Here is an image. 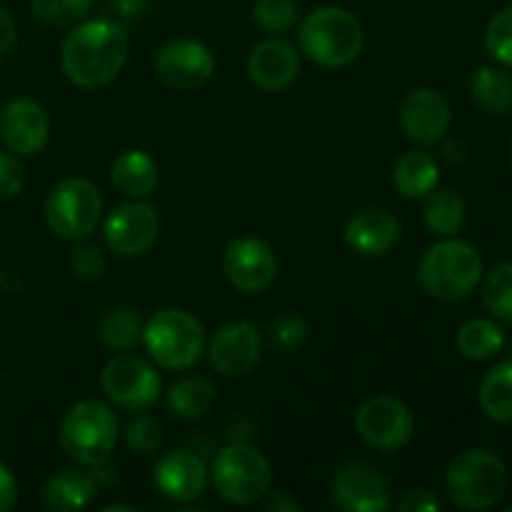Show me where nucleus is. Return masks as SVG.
Wrapping results in <instances>:
<instances>
[{
	"mask_svg": "<svg viewBox=\"0 0 512 512\" xmlns=\"http://www.w3.org/2000/svg\"><path fill=\"white\" fill-rule=\"evenodd\" d=\"M470 95L475 105L490 115H505L512 110V75L505 68L483 65L470 75Z\"/></svg>",
	"mask_w": 512,
	"mask_h": 512,
	"instance_id": "obj_26",
	"label": "nucleus"
},
{
	"mask_svg": "<svg viewBox=\"0 0 512 512\" xmlns=\"http://www.w3.org/2000/svg\"><path fill=\"white\" fill-rule=\"evenodd\" d=\"M510 163H512V150H510Z\"/></svg>",
	"mask_w": 512,
	"mask_h": 512,
	"instance_id": "obj_45",
	"label": "nucleus"
},
{
	"mask_svg": "<svg viewBox=\"0 0 512 512\" xmlns=\"http://www.w3.org/2000/svg\"><path fill=\"white\" fill-rule=\"evenodd\" d=\"M110 180L128 198H148L158 188L160 170L145 150H123L110 165Z\"/></svg>",
	"mask_w": 512,
	"mask_h": 512,
	"instance_id": "obj_22",
	"label": "nucleus"
},
{
	"mask_svg": "<svg viewBox=\"0 0 512 512\" xmlns=\"http://www.w3.org/2000/svg\"><path fill=\"white\" fill-rule=\"evenodd\" d=\"M120 438V420L103 400H80L60 423V445L65 455L85 468L108 463Z\"/></svg>",
	"mask_w": 512,
	"mask_h": 512,
	"instance_id": "obj_6",
	"label": "nucleus"
},
{
	"mask_svg": "<svg viewBox=\"0 0 512 512\" xmlns=\"http://www.w3.org/2000/svg\"><path fill=\"white\" fill-rule=\"evenodd\" d=\"M398 123L405 138L420 148L438 145L448 135L453 110L448 98L435 88H413L398 105Z\"/></svg>",
	"mask_w": 512,
	"mask_h": 512,
	"instance_id": "obj_13",
	"label": "nucleus"
},
{
	"mask_svg": "<svg viewBox=\"0 0 512 512\" xmlns=\"http://www.w3.org/2000/svg\"><path fill=\"white\" fill-rule=\"evenodd\" d=\"M245 68H248V78L255 88L265 90V93H278L298 78L300 55L288 40L268 38L250 50Z\"/></svg>",
	"mask_w": 512,
	"mask_h": 512,
	"instance_id": "obj_19",
	"label": "nucleus"
},
{
	"mask_svg": "<svg viewBox=\"0 0 512 512\" xmlns=\"http://www.w3.org/2000/svg\"><path fill=\"white\" fill-rule=\"evenodd\" d=\"M343 240L363 258H380L400 243V220L383 208H363L348 218Z\"/></svg>",
	"mask_w": 512,
	"mask_h": 512,
	"instance_id": "obj_20",
	"label": "nucleus"
},
{
	"mask_svg": "<svg viewBox=\"0 0 512 512\" xmlns=\"http://www.w3.org/2000/svg\"><path fill=\"white\" fill-rule=\"evenodd\" d=\"M330 498L345 512H385L393 505L388 480L375 465L348 463L333 475Z\"/></svg>",
	"mask_w": 512,
	"mask_h": 512,
	"instance_id": "obj_15",
	"label": "nucleus"
},
{
	"mask_svg": "<svg viewBox=\"0 0 512 512\" xmlns=\"http://www.w3.org/2000/svg\"><path fill=\"white\" fill-rule=\"evenodd\" d=\"M510 485L508 465L485 448H470L455 455L445 473V488L455 508L468 512L493 510Z\"/></svg>",
	"mask_w": 512,
	"mask_h": 512,
	"instance_id": "obj_5",
	"label": "nucleus"
},
{
	"mask_svg": "<svg viewBox=\"0 0 512 512\" xmlns=\"http://www.w3.org/2000/svg\"><path fill=\"white\" fill-rule=\"evenodd\" d=\"M440 183V168L425 150H408L393 168V185L403 198L423 200Z\"/></svg>",
	"mask_w": 512,
	"mask_h": 512,
	"instance_id": "obj_23",
	"label": "nucleus"
},
{
	"mask_svg": "<svg viewBox=\"0 0 512 512\" xmlns=\"http://www.w3.org/2000/svg\"><path fill=\"white\" fill-rule=\"evenodd\" d=\"M103 218L100 190L85 178H65L53 185L45 200V223L63 240H88Z\"/></svg>",
	"mask_w": 512,
	"mask_h": 512,
	"instance_id": "obj_8",
	"label": "nucleus"
},
{
	"mask_svg": "<svg viewBox=\"0 0 512 512\" xmlns=\"http://www.w3.org/2000/svg\"><path fill=\"white\" fill-rule=\"evenodd\" d=\"M68 263H70V270H73L75 278L88 280V283H90V280L103 278L105 268H108V260H105L103 248H98V245L83 243V240H78V245L70 250Z\"/></svg>",
	"mask_w": 512,
	"mask_h": 512,
	"instance_id": "obj_36",
	"label": "nucleus"
},
{
	"mask_svg": "<svg viewBox=\"0 0 512 512\" xmlns=\"http://www.w3.org/2000/svg\"><path fill=\"white\" fill-rule=\"evenodd\" d=\"M253 20L265 33H288L298 23V3L295 0H255Z\"/></svg>",
	"mask_w": 512,
	"mask_h": 512,
	"instance_id": "obj_31",
	"label": "nucleus"
},
{
	"mask_svg": "<svg viewBox=\"0 0 512 512\" xmlns=\"http://www.w3.org/2000/svg\"><path fill=\"white\" fill-rule=\"evenodd\" d=\"M153 68L168 88L195 90L213 78L215 58L200 40L175 38L155 53Z\"/></svg>",
	"mask_w": 512,
	"mask_h": 512,
	"instance_id": "obj_14",
	"label": "nucleus"
},
{
	"mask_svg": "<svg viewBox=\"0 0 512 512\" xmlns=\"http://www.w3.org/2000/svg\"><path fill=\"white\" fill-rule=\"evenodd\" d=\"M123 435H125V445L138 455L155 453V450L163 445V428H160L158 420L150 418V415L145 413L135 415V418L128 423V428H125Z\"/></svg>",
	"mask_w": 512,
	"mask_h": 512,
	"instance_id": "obj_35",
	"label": "nucleus"
},
{
	"mask_svg": "<svg viewBox=\"0 0 512 512\" xmlns=\"http://www.w3.org/2000/svg\"><path fill=\"white\" fill-rule=\"evenodd\" d=\"M143 338V320L135 308L118 305V308L105 310L103 318L98 320V340L108 350L115 353H128Z\"/></svg>",
	"mask_w": 512,
	"mask_h": 512,
	"instance_id": "obj_27",
	"label": "nucleus"
},
{
	"mask_svg": "<svg viewBox=\"0 0 512 512\" xmlns=\"http://www.w3.org/2000/svg\"><path fill=\"white\" fill-rule=\"evenodd\" d=\"M485 48L490 58L505 68H512V5H505L490 18L485 28Z\"/></svg>",
	"mask_w": 512,
	"mask_h": 512,
	"instance_id": "obj_33",
	"label": "nucleus"
},
{
	"mask_svg": "<svg viewBox=\"0 0 512 512\" xmlns=\"http://www.w3.org/2000/svg\"><path fill=\"white\" fill-rule=\"evenodd\" d=\"M105 512H115V510H133V508H130V505H108V508H103Z\"/></svg>",
	"mask_w": 512,
	"mask_h": 512,
	"instance_id": "obj_43",
	"label": "nucleus"
},
{
	"mask_svg": "<svg viewBox=\"0 0 512 512\" xmlns=\"http://www.w3.org/2000/svg\"><path fill=\"white\" fill-rule=\"evenodd\" d=\"M215 400H218V390L203 375L180 378L178 383L170 385L168 395H165V405L180 420L205 418L213 410Z\"/></svg>",
	"mask_w": 512,
	"mask_h": 512,
	"instance_id": "obj_24",
	"label": "nucleus"
},
{
	"mask_svg": "<svg viewBox=\"0 0 512 512\" xmlns=\"http://www.w3.org/2000/svg\"><path fill=\"white\" fill-rule=\"evenodd\" d=\"M128 30L110 18L83 20L75 25L60 48V68L78 88H103L113 83L128 60Z\"/></svg>",
	"mask_w": 512,
	"mask_h": 512,
	"instance_id": "obj_1",
	"label": "nucleus"
},
{
	"mask_svg": "<svg viewBox=\"0 0 512 512\" xmlns=\"http://www.w3.org/2000/svg\"><path fill=\"white\" fill-rule=\"evenodd\" d=\"M25 170L18 155L0 153V200H10L23 190Z\"/></svg>",
	"mask_w": 512,
	"mask_h": 512,
	"instance_id": "obj_37",
	"label": "nucleus"
},
{
	"mask_svg": "<svg viewBox=\"0 0 512 512\" xmlns=\"http://www.w3.org/2000/svg\"><path fill=\"white\" fill-rule=\"evenodd\" d=\"M98 495V478L85 470H60L43 485L40 500L53 512H73L88 508Z\"/></svg>",
	"mask_w": 512,
	"mask_h": 512,
	"instance_id": "obj_21",
	"label": "nucleus"
},
{
	"mask_svg": "<svg viewBox=\"0 0 512 512\" xmlns=\"http://www.w3.org/2000/svg\"><path fill=\"white\" fill-rule=\"evenodd\" d=\"M143 345L148 358L170 373L195 368L205 353V328L183 308H160L143 323Z\"/></svg>",
	"mask_w": 512,
	"mask_h": 512,
	"instance_id": "obj_4",
	"label": "nucleus"
},
{
	"mask_svg": "<svg viewBox=\"0 0 512 512\" xmlns=\"http://www.w3.org/2000/svg\"><path fill=\"white\" fill-rule=\"evenodd\" d=\"M18 503V483L8 465L0 463V512H8Z\"/></svg>",
	"mask_w": 512,
	"mask_h": 512,
	"instance_id": "obj_39",
	"label": "nucleus"
},
{
	"mask_svg": "<svg viewBox=\"0 0 512 512\" xmlns=\"http://www.w3.org/2000/svg\"><path fill=\"white\" fill-rule=\"evenodd\" d=\"M100 385H103L105 398L115 408H123L128 413H148L163 393V380L158 370L130 350L108 360L100 373Z\"/></svg>",
	"mask_w": 512,
	"mask_h": 512,
	"instance_id": "obj_9",
	"label": "nucleus"
},
{
	"mask_svg": "<svg viewBox=\"0 0 512 512\" xmlns=\"http://www.w3.org/2000/svg\"><path fill=\"white\" fill-rule=\"evenodd\" d=\"M210 470L200 455L190 450L165 453L153 468V483L163 498L173 503H193L203 495Z\"/></svg>",
	"mask_w": 512,
	"mask_h": 512,
	"instance_id": "obj_18",
	"label": "nucleus"
},
{
	"mask_svg": "<svg viewBox=\"0 0 512 512\" xmlns=\"http://www.w3.org/2000/svg\"><path fill=\"white\" fill-rule=\"evenodd\" d=\"M263 345V333L253 323L235 320V323H228L215 330V335L205 345V353H208L210 365L220 375H225V378H243L260 363Z\"/></svg>",
	"mask_w": 512,
	"mask_h": 512,
	"instance_id": "obj_16",
	"label": "nucleus"
},
{
	"mask_svg": "<svg viewBox=\"0 0 512 512\" xmlns=\"http://www.w3.org/2000/svg\"><path fill=\"white\" fill-rule=\"evenodd\" d=\"M505 510H508V512H512V505H508V508H505Z\"/></svg>",
	"mask_w": 512,
	"mask_h": 512,
	"instance_id": "obj_44",
	"label": "nucleus"
},
{
	"mask_svg": "<svg viewBox=\"0 0 512 512\" xmlns=\"http://www.w3.org/2000/svg\"><path fill=\"white\" fill-rule=\"evenodd\" d=\"M483 305L498 323L512 325V260L495 265L483 283Z\"/></svg>",
	"mask_w": 512,
	"mask_h": 512,
	"instance_id": "obj_30",
	"label": "nucleus"
},
{
	"mask_svg": "<svg viewBox=\"0 0 512 512\" xmlns=\"http://www.w3.org/2000/svg\"><path fill=\"white\" fill-rule=\"evenodd\" d=\"M398 508L403 512H438L440 500L435 498V493L420 488V490H410V493H405V498L400 500Z\"/></svg>",
	"mask_w": 512,
	"mask_h": 512,
	"instance_id": "obj_38",
	"label": "nucleus"
},
{
	"mask_svg": "<svg viewBox=\"0 0 512 512\" xmlns=\"http://www.w3.org/2000/svg\"><path fill=\"white\" fill-rule=\"evenodd\" d=\"M485 263L480 250L463 238H440L418 263V280L425 293L443 303H458L480 285Z\"/></svg>",
	"mask_w": 512,
	"mask_h": 512,
	"instance_id": "obj_2",
	"label": "nucleus"
},
{
	"mask_svg": "<svg viewBox=\"0 0 512 512\" xmlns=\"http://www.w3.org/2000/svg\"><path fill=\"white\" fill-rule=\"evenodd\" d=\"M213 488L225 503L253 505L270 493L273 468L258 448L248 443H230L215 455L210 465Z\"/></svg>",
	"mask_w": 512,
	"mask_h": 512,
	"instance_id": "obj_7",
	"label": "nucleus"
},
{
	"mask_svg": "<svg viewBox=\"0 0 512 512\" xmlns=\"http://www.w3.org/2000/svg\"><path fill=\"white\" fill-rule=\"evenodd\" d=\"M298 43L305 58L320 68H345L363 53V23L338 5L315 8L300 20Z\"/></svg>",
	"mask_w": 512,
	"mask_h": 512,
	"instance_id": "obj_3",
	"label": "nucleus"
},
{
	"mask_svg": "<svg viewBox=\"0 0 512 512\" xmlns=\"http://www.w3.org/2000/svg\"><path fill=\"white\" fill-rule=\"evenodd\" d=\"M413 413L393 395H373L355 410V430L378 450L403 448L413 438Z\"/></svg>",
	"mask_w": 512,
	"mask_h": 512,
	"instance_id": "obj_12",
	"label": "nucleus"
},
{
	"mask_svg": "<svg viewBox=\"0 0 512 512\" xmlns=\"http://www.w3.org/2000/svg\"><path fill=\"white\" fill-rule=\"evenodd\" d=\"M263 500H265V505H268V510H275V512H298L300 510L298 500L290 498L288 493H268Z\"/></svg>",
	"mask_w": 512,
	"mask_h": 512,
	"instance_id": "obj_41",
	"label": "nucleus"
},
{
	"mask_svg": "<svg viewBox=\"0 0 512 512\" xmlns=\"http://www.w3.org/2000/svg\"><path fill=\"white\" fill-rule=\"evenodd\" d=\"M160 235V215L140 198L120 203L110 210L103 225L105 245L120 258H140L148 253Z\"/></svg>",
	"mask_w": 512,
	"mask_h": 512,
	"instance_id": "obj_11",
	"label": "nucleus"
},
{
	"mask_svg": "<svg viewBox=\"0 0 512 512\" xmlns=\"http://www.w3.org/2000/svg\"><path fill=\"white\" fill-rule=\"evenodd\" d=\"M148 5L150 0H115V8H118V13L123 18H140Z\"/></svg>",
	"mask_w": 512,
	"mask_h": 512,
	"instance_id": "obj_42",
	"label": "nucleus"
},
{
	"mask_svg": "<svg viewBox=\"0 0 512 512\" xmlns=\"http://www.w3.org/2000/svg\"><path fill=\"white\" fill-rule=\"evenodd\" d=\"M480 410L495 423H512V360L485 373L478 388Z\"/></svg>",
	"mask_w": 512,
	"mask_h": 512,
	"instance_id": "obj_28",
	"label": "nucleus"
},
{
	"mask_svg": "<svg viewBox=\"0 0 512 512\" xmlns=\"http://www.w3.org/2000/svg\"><path fill=\"white\" fill-rule=\"evenodd\" d=\"M15 40H18V30H15L13 18L0 8V58L15 48Z\"/></svg>",
	"mask_w": 512,
	"mask_h": 512,
	"instance_id": "obj_40",
	"label": "nucleus"
},
{
	"mask_svg": "<svg viewBox=\"0 0 512 512\" xmlns=\"http://www.w3.org/2000/svg\"><path fill=\"white\" fill-rule=\"evenodd\" d=\"M308 338V323L298 313H283L268 325V343L280 353H293Z\"/></svg>",
	"mask_w": 512,
	"mask_h": 512,
	"instance_id": "obj_34",
	"label": "nucleus"
},
{
	"mask_svg": "<svg viewBox=\"0 0 512 512\" xmlns=\"http://www.w3.org/2000/svg\"><path fill=\"white\" fill-rule=\"evenodd\" d=\"M423 200V220L430 233L438 238H453L463 230L465 220H468V205H465L463 195L455 190L435 188Z\"/></svg>",
	"mask_w": 512,
	"mask_h": 512,
	"instance_id": "obj_25",
	"label": "nucleus"
},
{
	"mask_svg": "<svg viewBox=\"0 0 512 512\" xmlns=\"http://www.w3.org/2000/svg\"><path fill=\"white\" fill-rule=\"evenodd\" d=\"M455 343L468 360H490L503 350L505 330L495 318H473L460 325Z\"/></svg>",
	"mask_w": 512,
	"mask_h": 512,
	"instance_id": "obj_29",
	"label": "nucleus"
},
{
	"mask_svg": "<svg viewBox=\"0 0 512 512\" xmlns=\"http://www.w3.org/2000/svg\"><path fill=\"white\" fill-rule=\"evenodd\" d=\"M50 118L33 98H13L0 110V140L18 158L38 155L48 145Z\"/></svg>",
	"mask_w": 512,
	"mask_h": 512,
	"instance_id": "obj_17",
	"label": "nucleus"
},
{
	"mask_svg": "<svg viewBox=\"0 0 512 512\" xmlns=\"http://www.w3.org/2000/svg\"><path fill=\"white\" fill-rule=\"evenodd\" d=\"M223 273L238 293H263L278 275V258L268 240L258 235H240L225 245Z\"/></svg>",
	"mask_w": 512,
	"mask_h": 512,
	"instance_id": "obj_10",
	"label": "nucleus"
},
{
	"mask_svg": "<svg viewBox=\"0 0 512 512\" xmlns=\"http://www.w3.org/2000/svg\"><path fill=\"white\" fill-rule=\"evenodd\" d=\"M93 0H30V10L45 25H73L90 13Z\"/></svg>",
	"mask_w": 512,
	"mask_h": 512,
	"instance_id": "obj_32",
	"label": "nucleus"
}]
</instances>
